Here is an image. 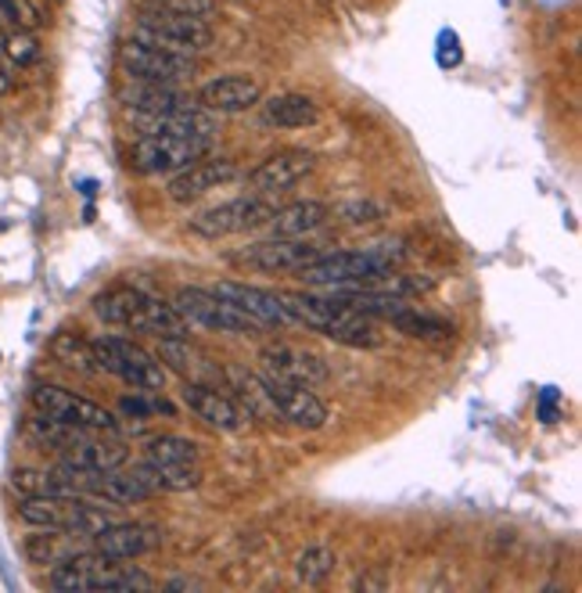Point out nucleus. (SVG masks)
Here are the masks:
<instances>
[{
	"mask_svg": "<svg viewBox=\"0 0 582 593\" xmlns=\"http://www.w3.org/2000/svg\"><path fill=\"white\" fill-rule=\"evenodd\" d=\"M281 306L291 317V324H306L310 331L331 338L338 346L353 349H374L381 346V328L378 320L367 313H356L335 295H310V292H277Z\"/></svg>",
	"mask_w": 582,
	"mask_h": 593,
	"instance_id": "nucleus-1",
	"label": "nucleus"
},
{
	"mask_svg": "<svg viewBox=\"0 0 582 593\" xmlns=\"http://www.w3.org/2000/svg\"><path fill=\"white\" fill-rule=\"evenodd\" d=\"M94 313L112 328L155 335V338H187V320L173 310V302H162L141 288L119 285L94 299Z\"/></svg>",
	"mask_w": 582,
	"mask_h": 593,
	"instance_id": "nucleus-2",
	"label": "nucleus"
},
{
	"mask_svg": "<svg viewBox=\"0 0 582 593\" xmlns=\"http://www.w3.org/2000/svg\"><path fill=\"white\" fill-rule=\"evenodd\" d=\"M130 40L162 47V51H173V55H198L213 47V29L202 15L155 4L148 11H141L137 22L130 26Z\"/></svg>",
	"mask_w": 582,
	"mask_h": 593,
	"instance_id": "nucleus-3",
	"label": "nucleus"
},
{
	"mask_svg": "<svg viewBox=\"0 0 582 593\" xmlns=\"http://www.w3.org/2000/svg\"><path fill=\"white\" fill-rule=\"evenodd\" d=\"M399 256L388 249H363V252H331L317 256L306 266H299L295 277H302L306 288H345V285H378L392 274V263Z\"/></svg>",
	"mask_w": 582,
	"mask_h": 593,
	"instance_id": "nucleus-4",
	"label": "nucleus"
},
{
	"mask_svg": "<svg viewBox=\"0 0 582 593\" xmlns=\"http://www.w3.org/2000/svg\"><path fill=\"white\" fill-rule=\"evenodd\" d=\"M90 353H94V367L112 374L130 389L141 392H162L166 389V367L162 360L148 353L144 346L130 342V338L119 335H97L90 338Z\"/></svg>",
	"mask_w": 582,
	"mask_h": 593,
	"instance_id": "nucleus-5",
	"label": "nucleus"
},
{
	"mask_svg": "<svg viewBox=\"0 0 582 593\" xmlns=\"http://www.w3.org/2000/svg\"><path fill=\"white\" fill-rule=\"evenodd\" d=\"M173 310L187 320V328L198 324V328H209L220 335H259L263 331L259 320H252L248 313L230 306L227 299L209 292V288H180L173 295Z\"/></svg>",
	"mask_w": 582,
	"mask_h": 593,
	"instance_id": "nucleus-6",
	"label": "nucleus"
},
{
	"mask_svg": "<svg viewBox=\"0 0 582 593\" xmlns=\"http://www.w3.org/2000/svg\"><path fill=\"white\" fill-rule=\"evenodd\" d=\"M277 205L263 195H248V198H234V202H223V205H213V209L198 213L194 220L187 223L194 238H205V241H220L230 234H245V231H259V227L270 223Z\"/></svg>",
	"mask_w": 582,
	"mask_h": 593,
	"instance_id": "nucleus-7",
	"label": "nucleus"
},
{
	"mask_svg": "<svg viewBox=\"0 0 582 593\" xmlns=\"http://www.w3.org/2000/svg\"><path fill=\"white\" fill-rule=\"evenodd\" d=\"M213 152L209 137H141L130 148V169L141 177L177 173Z\"/></svg>",
	"mask_w": 582,
	"mask_h": 593,
	"instance_id": "nucleus-8",
	"label": "nucleus"
},
{
	"mask_svg": "<svg viewBox=\"0 0 582 593\" xmlns=\"http://www.w3.org/2000/svg\"><path fill=\"white\" fill-rule=\"evenodd\" d=\"M320 252L317 245H310L306 238H266V241H252V245H241L230 252V266L238 270H252V274H295L299 266H306L310 259H317Z\"/></svg>",
	"mask_w": 582,
	"mask_h": 593,
	"instance_id": "nucleus-9",
	"label": "nucleus"
},
{
	"mask_svg": "<svg viewBox=\"0 0 582 593\" xmlns=\"http://www.w3.org/2000/svg\"><path fill=\"white\" fill-rule=\"evenodd\" d=\"M33 407L36 414H47L62 425L83 428V432H116L119 421L112 410H105L94 399H83L76 392L62 389V385H36L33 389Z\"/></svg>",
	"mask_w": 582,
	"mask_h": 593,
	"instance_id": "nucleus-10",
	"label": "nucleus"
},
{
	"mask_svg": "<svg viewBox=\"0 0 582 593\" xmlns=\"http://www.w3.org/2000/svg\"><path fill=\"white\" fill-rule=\"evenodd\" d=\"M119 65L130 80H148V83H180L194 76V58L191 55H173V51H162V47H148V44H137V40H123L119 47Z\"/></svg>",
	"mask_w": 582,
	"mask_h": 593,
	"instance_id": "nucleus-11",
	"label": "nucleus"
},
{
	"mask_svg": "<svg viewBox=\"0 0 582 593\" xmlns=\"http://www.w3.org/2000/svg\"><path fill=\"white\" fill-rule=\"evenodd\" d=\"M259 378L266 385V392H270L274 407L281 410V417L291 421L295 428L320 432L327 425V403L313 392V385L281 378V374H263V371H259Z\"/></svg>",
	"mask_w": 582,
	"mask_h": 593,
	"instance_id": "nucleus-12",
	"label": "nucleus"
},
{
	"mask_svg": "<svg viewBox=\"0 0 582 593\" xmlns=\"http://www.w3.org/2000/svg\"><path fill=\"white\" fill-rule=\"evenodd\" d=\"M180 399H184V407L191 410L194 417L205 421V425L216 428V432L238 435L241 428H245V414H241V407L220 389V385H213V382H187L184 392H180Z\"/></svg>",
	"mask_w": 582,
	"mask_h": 593,
	"instance_id": "nucleus-13",
	"label": "nucleus"
},
{
	"mask_svg": "<svg viewBox=\"0 0 582 593\" xmlns=\"http://www.w3.org/2000/svg\"><path fill=\"white\" fill-rule=\"evenodd\" d=\"M234 177H238V162H230V159H198V162L177 169V173L169 177L166 198L184 205V202H194V198L209 195V191H216V187L230 184Z\"/></svg>",
	"mask_w": 582,
	"mask_h": 593,
	"instance_id": "nucleus-14",
	"label": "nucleus"
},
{
	"mask_svg": "<svg viewBox=\"0 0 582 593\" xmlns=\"http://www.w3.org/2000/svg\"><path fill=\"white\" fill-rule=\"evenodd\" d=\"M263 101V83L256 76H245V72H230V76H216L198 90V105L205 112H220V116H234V112H248Z\"/></svg>",
	"mask_w": 582,
	"mask_h": 593,
	"instance_id": "nucleus-15",
	"label": "nucleus"
},
{
	"mask_svg": "<svg viewBox=\"0 0 582 593\" xmlns=\"http://www.w3.org/2000/svg\"><path fill=\"white\" fill-rule=\"evenodd\" d=\"M130 119L141 130V137H209L216 130L213 112H205L202 105H180L173 112L130 116Z\"/></svg>",
	"mask_w": 582,
	"mask_h": 593,
	"instance_id": "nucleus-16",
	"label": "nucleus"
},
{
	"mask_svg": "<svg viewBox=\"0 0 582 593\" xmlns=\"http://www.w3.org/2000/svg\"><path fill=\"white\" fill-rule=\"evenodd\" d=\"M213 292L220 299H227L230 306H238L241 313H248L252 320H259L263 328H288V324H291V317L284 313L281 295H277V292H266V288L245 285V281H220Z\"/></svg>",
	"mask_w": 582,
	"mask_h": 593,
	"instance_id": "nucleus-17",
	"label": "nucleus"
},
{
	"mask_svg": "<svg viewBox=\"0 0 582 593\" xmlns=\"http://www.w3.org/2000/svg\"><path fill=\"white\" fill-rule=\"evenodd\" d=\"M317 166V155L313 152H302V148H288V152H277L270 159H263L256 169L248 173V187L256 191H288L295 187L299 180H306Z\"/></svg>",
	"mask_w": 582,
	"mask_h": 593,
	"instance_id": "nucleus-18",
	"label": "nucleus"
},
{
	"mask_svg": "<svg viewBox=\"0 0 582 593\" xmlns=\"http://www.w3.org/2000/svg\"><path fill=\"white\" fill-rule=\"evenodd\" d=\"M162 536L166 532L159 525H144V522L119 525V522H112L94 536V550H101L116 561H133V558H141V554H151L162 543Z\"/></svg>",
	"mask_w": 582,
	"mask_h": 593,
	"instance_id": "nucleus-19",
	"label": "nucleus"
},
{
	"mask_svg": "<svg viewBox=\"0 0 582 593\" xmlns=\"http://www.w3.org/2000/svg\"><path fill=\"white\" fill-rule=\"evenodd\" d=\"M259 371L281 374V378L306 382V385L327 382V363L317 353H306V349H295V346H266L259 353Z\"/></svg>",
	"mask_w": 582,
	"mask_h": 593,
	"instance_id": "nucleus-20",
	"label": "nucleus"
},
{
	"mask_svg": "<svg viewBox=\"0 0 582 593\" xmlns=\"http://www.w3.org/2000/svg\"><path fill=\"white\" fill-rule=\"evenodd\" d=\"M119 101L130 116H159V112H173L180 105H191L184 94H177L169 83H148V80H130L119 87Z\"/></svg>",
	"mask_w": 582,
	"mask_h": 593,
	"instance_id": "nucleus-21",
	"label": "nucleus"
},
{
	"mask_svg": "<svg viewBox=\"0 0 582 593\" xmlns=\"http://www.w3.org/2000/svg\"><path fill=\"white\" fill-rule=\"evenodd\" d=\"M62 461L76 464L83 471H90V475H105V471H116L130 461V450L123 443H108V439H87V435H80V439H72L65 446V457Z\"/></svg>",
	"mask_w": 582,
	"mask_h": 593,
	"instance_id": "nucleus-22",
	"label": "nucleus"
},
{
	"mask_svg": "<svg viewBox=\"0 0 582 593\" xmlns=\"http://www.w3.org/2000/svg\"><path fill=\"white\" fill-rule=\"evenodd\" d=\"M331 216V209H327L324 202H291V205H277L274 216H270V231L277 238H306L310 231H317V227H324V220Z\"/></svg>",
	"mask_w": 582,
	"mask_h": 593,
	"instance_id": "nucleus-23",
	"label": "nucleus"
},
{
	"mask_svg": "<svg viewBox=\"0 0 582 593\" xmlns=\"http://www.w3.org/2000/svg\"><path fill=\"white\" fill-rule=\"evenodd\" d=\"M263 119L281 130H306L320 119V108L306 94H277L263 105Z\"/></svg>",
	"mask_w": 582,
	"mask_h": 593,
	"instance_id": "nucleus-24",
	"label": "nucleus"
},
{
	"mask_svg": "<svg viewBox=\"0 0 582 593\" xmlns=\"http://www.w3.org/2000/svg\"><path fill=\"white\" fill-rule=\"evenodd\" d=\"M69 540H76V536H69V532H54V529H40L36 536L26 540V558L33 565H51L54 568L58 561H65L69 554H76Z\"/></svg>",
	"mask_w": 582,
	"mask_h": 593,
	"instance_id": "nucleus-25",
	"label": "nucleus"
},
{
	"mask_svg": "<svg viewBox=\"0 0 582 593\" xmlns=\"http://www.w3.org/2000/svg\"><path fill=\"white\" fill-rule=\"evenodd\" d=\"M51 356L62 363L69 371H80V374H94V353H90V342L72 331H62L51 338Z\"/></svg>",
	"mask_w": 582,
	"mask_h": 593,
	"instance_id": "nucleus-26",
	"label": "nucleus"
},
{
	"mask_svg": "<svg viewBox=\"0 0 582 593\" xmlns=\"http://www.w3.org/2000/svg\"><path fill=\"white\" fill-rule=\"evenodd\" d=\"M396 331H403L410 338H450L453 335V324H446L439 317H432V313H421L417 306H407V310H399L392 320Z\"/></svg>",
	"mask_w": 582,
	"mask_h": 593,
	"instance_id": "nucleus-27",
	"label": "nucleus"
},
{
	"mask_svg": "<svg viewBox=\"0 0 582 593\" xmlns=\"http://www.w3.org/2000/svg\"><path fill=\"white\" fill-rule=\"evenodd\" d=\"M198 446L184 435H155L148 443V464H194Z\"/></svg>",
	"mask_w": 582,
	"mask_h": 593,
	"instance_id": "nucleus-28",
	"label": "nucleus"
},
{
	"mask_svg": "<svg viewBox=\"0 0 582 593\" xmlns=\"http://www.w3.org/2000/svg\"><path fill=\"white\" fill-rule=\"evenodd\" d=\"M335 550H327V547H306L299 554V561H295V576H299V583H306V586H320L327 583V576L335 572Z\"/></svg>",
	"mask_w": 582,
	"mask_h": 593,
	"instance_id": "nucleus-29",
	"label": "nucleus"
},
{
	"mask_svg": "<svg viewBox=\"0 0 582 593\" xmlns=\"http://www.w3.org/2000/svg\"><path fill=\"white\" fill-rule=\"evenodd\" d=\"M11 489L22 493V496H62L54 471H36V468L11 471Z\"/></svg>",
	"mask_w": 582,
	"mask_h": 593,
	"instance_id": "nucleus-30",
	"label": "nucleus"
},
{
	"mask_svg": "<svg viewBox=\"0 0 582 593\" xmlns=\"http://www.w3.org/2000/svg\"><path fill=\"white\" fill-rule=\"evenodd\" d=\"M4 58L11 65H19V69H29L40 62V40L29 33V29H15L4 40Z\"/></svg>",
	"mask_w": 582,
	"mask_h": 593,
	"instance_id": "nucleus-31",
	"label": "nucleus"
},
{
	"mask_svg": "<svg viewBox=\"0 0 582 593\" xmlns=\"http://www.w3.org/2000/svg\"><path fill=\"white\" fill-rule=\"evenodd\" d=\"M435 62L442 69H457L464 62V51H460V36L453 29H442L439 40H435Z\"/></svg>",
	"mask_w": 582,
	"mask_h": 593,
	"instance_id": "nucleus-32",
	"label": "nucleus"
},
{
	"mask_svg": "<svg viewBox=\"0 0 582 593\" xmlns=\"http://www.w3.org/2000/svg\"><path fill=\"white\" fill-rule=\"evenodd\" d=\"M557 417H561V396H557V389H543L539 392V421L543 425H557Z\"/></svg>",
	"mask_w": 582,
	"mask_h": 593,
	"instance_id": "nucleus-33",
	"label": "nucleus"
},
{
	"mask_svg": "<svg viewBox=\"0 0 582 593\" xmlns=\"http://www.w3.org/2000/svg\"><path fill=\"white\" fill-rule=\"evenodd\" d=\"M11 87H15V80H11V72L0 65V94H8Z\"/></svg>",
	"mask_w": 582,
	"mask_h": 593,
	"instance_id": "nucleus-34",
	"label": "nucleus"
},
{
	"mask_svg": "<svg viewBox=\"0 0 582 593\" xmlns=\"http://www.w3.org/2000/svg\"><path fill=\"white\" fill-rule=\"evenodd\" d=\"M83 195H87V198L97 195V184H94V180H83Z\"/></svg>",
	"mask_w": 582,
	"mask_h": 593,
	"instance_id": "nucleus-35",
	"label": "nucleus"
},
{
	"mask_svg": "<svg viewBox=\"0 0 582 593\" xmlns=\"http://www.w3.org/2000/svg\"><path fill=\"white\" fill-rule=\"evenodd\" d=\"M4 40H8V33H4V22H0V58H4Z\"/></svg>",
	"mask_w": 582,
	"mask_h": 593,
	"instance_id": "nucleus-36",
	"label": "nucleus"
}]
</instances>
